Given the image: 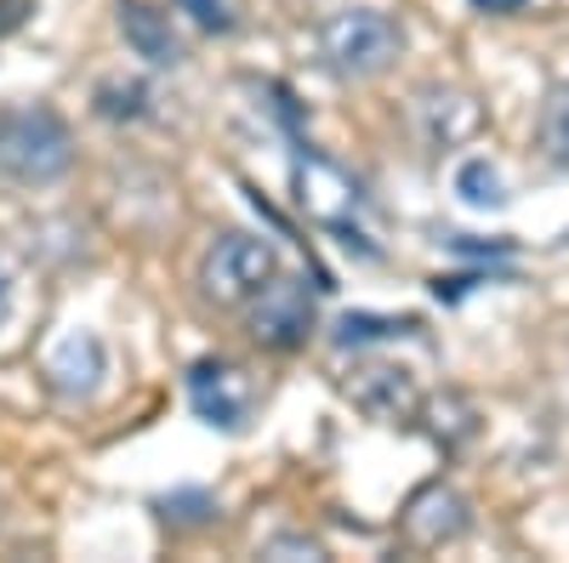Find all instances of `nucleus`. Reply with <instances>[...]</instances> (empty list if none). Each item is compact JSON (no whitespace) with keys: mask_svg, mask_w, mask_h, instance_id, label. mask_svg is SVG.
<instances>
[{"mask_svg":"<svg viewBox=\"0 0 569 563\" xmlns=\"http://www.w3.org/2000/svg\"><path fill=\"white\" fill-rule=\"evenodd\" d=\"M405 52V23L382 7H337L319 23V58L342 80H376Z\"/></svg>","mask_w":569,"mask_h":563,"instance_id":"obj_1","label":"nucleus"},{"mask_svg":"<svg viewBox=\"0 0 569 563\" xmlns=\"http://www.w3.org/2000/svg\"><path fill=\"white\" fill-rule=\"evenodd\" d=\"M74 160L69 143V125L52 109H12L0 114V171L40 188V182H58Z\"/></svg>","mask_w":569,"mask_h":563,"instance_id":"obj_2","label":"nucleus"},{"mask_svg":"<svg viewBox=\"0 0 569 563\" xmlns=\"http://www.w3.org/2000/svg\"><path fill=\"white\" fill-rule=\"evenodd\" d=\"M279 273V257L257 233H222L200 262V285L217 308H251V296Z\"/></svg>","mask_w":569,"mask_h":563,"instance_id":"obj_3","label":"nucleus"},{"mask_svg":"<svg viewBox=\"0 0 569 563\" xmlns=\"http://www.w3.org/2000/svg\"><path fill=\"white\" fill-rule=\"evenodd\" d=\"M251 336L273 353H291L313 336V291L297 273H273L251 296Z\"/></svg>","mask_w":569,"mask_h":563,"instance_id":"obj_4","label":"nucleus"},{"mask_svg":"<svg viewBox=\"0 0 569 563\" xmlns=\"http://www.w3.org/2000/svg\"><path fill=\"white\" fill-rule=\"evenodd\" d=\"M291 177H297V205L319 222V228H337L342 240L353 245L359 233H353V217H359V182L337 165V160H325V154H297V165H291Z\"/></svg>","mask_w":569,"mask_h":563,"instance_id":"obj_5","label":"nucleus"},{"mask_svg":"<svg viewBox=\"0 0 569 563\" xmlns=\"http://www.w3.org/2000/svg\"><path fill=\"white\" fill-rule=\"evenodd\" d=\"M348 399H353V410H365L370 421H382V428H405V421L421 415V388H416V375H410L405 364H388V359L353 364Z\"/></svg>","mask_w":569,"mask_h":563,"instance_id":"obj_6","label":"nucleus"},{"mask_svg":"<svg viewBox=\"0 0 569 563\" xmlns=\"http://www.w3.org/2000/svg\"><path fill=\"white\" fill-rule=\"evenodd\" d=\"M251 375L240 364H228V359H200L194 370H188V404H194L200 421H211V428L233 433V428H246V415H251Z\"/></svg>","mask_w":569,"mask_h":563,"instance_id":"obj_7","label":"nucleus"},{"mask_svg":"<svg viewBox=\"0 0 569 563\" xmlns=\"http://www.w3.org/2000/svg\"><path fill=\"white\" fill-rule=\"evenodd\" d=\"M399 524H405V535H410L421 552H433V546H450V541L467 535L472 512H467V501H461L450 484H427V490L410 495V506H405Z\"/></svg>","mask_w":569,"mask_h":563,"instance_id":"obj_8","label":"nucleus"},{"mask_svg":"<svg viewBox=\"0 0 569 563\" xmlns=\"http://www.w3.org/2000/svg\"><path fill=\"white\" fill-rule=\"evenodd\" d=\"M109 375V348L91 336V331H74L52 348V359H46V382H52L58 399H86L98 393V382Z\"/></svg>","mask_w":569,"mask_h":563,"instance_id":"obj_9","label":"nucleus"},{"mask_svg":"<svg viewBox=\"0 0 569 563\" xmlns=\"http://www.w3.org/2000/svg\"><path fill=\"white\" fill-rule=\"evenodd\" d=\"M120 34L149 69H177L182 63V40H177L171 18L160 7H149V0H120Z\"/></svg>","mask_w":569,"mask_h":563,"instance_id":"obj_10","label":"nucleus"},{"mask_svg":"<svg viewBox=\"0 0 569 563\" xmlns=\"http://www.w3.org/2000/svg\"><path fill=\"white\" fill-rule=\"evenodd\" d=\"M416 120H421V137L433 149H456V143H467V137L485 125V109L472 103L467 91H421Z\"/></svg>","mask_w":569,"mask_h":563,"instance_id":"obj_11","label":"nucleus"},{"mask_svg":"<svg viewBox=\"0 0 569 563\" xmlns=\"http://www.w3.org/2000/svg\"><path fill=\"white\" fill-rule=\"evenodd\" d=\"M536 149H541L558 171H569V80H558V86L547 91V103H541V114H536Z\"/></svg>","mask_w":569,"mask_h":563,"instance_id":"obj_12","label":"nucleus"},{"mask_svg":"<svg viewBox=\"0 0 569 563\" xmlns=\"http://www.w3.org/2000/svg\"><path fill=\"white\" fill-rule=\"evenodd\" d=\"M456 194H461L467 211H501V205L512 200L507 182H501V171H496L485 154H472V160L456 165Z\"/></svg>","mask_w":569,"mask_h":563,"instance_id":"obj_13","label":"nucleus"},{"mask_svg":"<svg viewBox=\"0 0 569 563\" xmlns=\"http://www.w3.org/2000/svg\"><path fill=\"white\" fill-rule=\"evenodd\" d=\"M416 319H388V313H348L337 324V348H365V342H388V336H410Z\"/></svg>","mask_w":569,"mask_h":563,"instance_id":"obj_14","label":"nucleus"},{"mask_svg":"<svg viewBox=\"0 0 569 563\" xmlns=\"http://www.w3.org/2000/svg\"><path fill=\"white\" fill-rule=\"evenodd\" d=\"M421 415H433V439L445 444V450H456L461 439H472V404L467 399H433V404H427L421 399Z\"/></svg>","mask_w":569,"mask_h":563,"instance_id":"obj_15","label":"nucleus"},{"mask_svg":"<svg viewBox=\"0 0 569 563\" xmlns=\"http://www.w3.org/2000/svg\"><path fill=\"white\" fill-rule=\"evenodd\" d=\"M98 109L109 120H142L149 114V86L142 80H103L98 86Z\"/></svg>","mask_w":569,"mask_h":563,"instance_id":"obj_16","label":"nucleus"},{"mask_svg":"<svg viewBox=\"0 0 569 563\" xmlns=\"http://www.w3.org/2000/svg\"><path fill=\"white\" fill-rule=\"evenodd\" d=\"M177 12L206 29V34H233L240 29V0H177Z\"/></svg>","mask_w":569,"mask_h":563,"instance_id":"obj_17","label":"nucleus"},{"mask_svg":"<svg viewBox=\"0 0 569 563\" xmlns=\"http://www.w3.org/2000/svg\"><path fill=\"white\" fill-rule=\"evenodd\" d=\"M262 552H268V557H325V546L308 541V535H279V541H268Z\"/></svg>","mask_w":569,"mask_h":563,"instance_id":"obj_18","label":"nucleus"},{"mask_svg":"<svg viewBox=\"0 0 569 563\" xmlns=\"http://www.w3.org/2000/svg\"><path fill=\"white\" fill-rule=\"evenodd\" d=\"M12 308H18V279H12V268H7V262H0V331H7Z\"/></svg>","mask_w":569,"mask_h":563,"instance_id":"obj_19","label":"nucleus"},{"mask_svg":"<svg viewBox=\"0 0 569 563\" xmlns=\"http://www.w3.org/2000/svg\"><path fill=\"white\" fill-rule=\"evenodd\" d=\"M472 7H479V12H496V18H507V12L525 7V0H472Z\"/></svg>","mask_w":569,"mask_h":563,"instance_id":"obj_20","label":"nucleus"}]
</instances>
